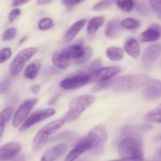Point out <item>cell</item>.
Masks as SVG:
<instances>
[{
  "label": "cell",
  "instance_id": "obj_1",
  "mask_svg": "<svg viewBox=\"0 0 161 161\" xmlns=\"http://www.w3.org/2000/svg\"><path fill=\"white\" fill-rule=\"evenodd\" d=\"M108 139V131L105 126L94 127L86 136L80 139L68 153L64 161H75L83 153L90 150H101Z\"/></svg>",
  "mask_w": 161,
  "mask_h": 161
},
{
  "label": "cell",
  "instance_id": "obj_2",
  "mask_svg": "<svg viewBox=\"0 0 161 161\" xmlns=\"http://www.w3.org/2000/svg\"><path fill=\"white\" fill-rule=\"evenodd\" d=\"M149 80L148 75L142 74L123 75L112 80L109 87L117 93L132 92L146 86Z\"/></svg>",
  "mask_w": 161,
  "mask_h": 161
},
{
  "label": "cell",
  "instance_id": "obj_3",
  "mask_svg": "<svg viewBox=\"0 0 161 161\" xmlns=\"http://www.w3.org/2000/svg\"><path fill=\"white\" fill-rule=\"evenodd\" d=\"M118 153L121 158L144 160L142 142L133 135L126 137L118 146Z\"/></svg>",
  "mask_w": 161,
  "mask_h": 161
},
{
  "label": "cell",
  "instance_id": "obj_4",
  "mask_svg": "<svg viewBox=\"0 0 161 161\" xmlns=\"http://www.w3.org/2000/svg\"><path fill=\"white\" fill-rule=\"evenodd\" d=\"M95 102V97L91 94L81 95L74 98L69 105V109L64 116L66 121H73L78 119L82 113Z\"/></svg>",
  "mask_w": 161,
  "mask_h": 161
},
{
  "label": "cell",
  "instance_id": "obj_5",
  "mask_svg": "<svg viewBox=\"0 0 161 161\" xmlns=\"http://www.w3.org/2000/svg\"><path fill=\"white\" fill-rule=\"evenodd\" d=\"M66 120L64 118L56 119L49 123L47 125L42 127L39 131L36 134L34 140H33V147L36 149H40L46 143L48 142L49 137L58 131L59 129L64 126Z\"/></svg>",
  "mask_w": 161,
  "mask_h": 161
},
{
  "label": "cell",
  "instance_id": "obj_6",
  "mask_svg": "<svg viewBox=\"0 0 161 161\" xmlns=\"http://www.w3.org/2000/svg\"><path fill=\"white\" fill-rule=\"evenodd\" d=\"M38 52L36 47H28L20 50L9 64V73L12 76H17L25 67V64Z\"/></svg>",
  "mask_w": 161,
  "mask_h": 161
},
{
  "label": "cell",
  "instance_id": "obj_7",
  "mask_svg": "<svg viewBox=\"0 0 161 161\" xmlns=\"http://www.w3.org/2000/svg\"><path fill=\"white\" fill-rule=\"evenodd\" d=\"M87 83H90L89 73L78 72L61 80L60 86L64 90H73L82 87Z\"/></svg>",
  "mask_w": 161,
  "mask_h": 161
},
{
  "label": "cell",
  "instance_id": "obj_8",
  "mask_svg": "<svg viewBox=\"0 0 161 161\" xmlns=\"http://www.w3.org/2000/svg\"><path fill=\"white\" fill-rule=\"evenodd\" d=\"M37 102V98H30L24 101L20 104V105L16 111L14 119H13V126L14 127L17 128L19 126L21 125V124H24V122L28 119L27 116H28L31 110L32 109L33 107L36 105Z\"/></svg>",
  "mask_w": 161,
  "mask_h": 161
},
{
  "label": "cell",
  "instance_id": "obj_9",
  "mask_svg": "<svg viewBox=\"0 0 161 161\" xmlns=\"http://www.w3.org/2000/svg\"><path fill=\"white\" fill-rule=\"evenodd\" d=\"M55 113H56V110L52 108H45V109H41L37 112H35L20 126V129H19V131H25L28 129H29L30 127L34 126L35 124H39V123L45 120L47 118L53 116L55 114Z\"/></svg>",
  "mask_w": 161,
  "mask_h": 161
},
{
  "label": "cell",
  "instance_id": "obj_10",
  "mask_svg": "<svg viewBox=\"0 0 161 161\" xmlns=\"http://www.w3.org/2000/svg\"><path fill=\"white\" fill-rule=\"evenodd\" d=\"M119 72H120V68L117 66L100 68L97 70L89 73L90 83H93V82L101 83V82L108 81Z\"/></svg>",
  "mask_w": 161,
  "mask_h": 161
},
{
  "label": "cell",
  "instance_id": "obj_11",
  "mask_svg": "<svg viewBox=\"0 0 161 161\" xmlns=\"http://www.w3.org/2000/svg\"><path fill=\"white\" fill-rule=\"evenodd\" d=\"M161 54V47L159 45L149 46L145 50L142 58L143 66L146 69H150Z\"/></svg>",
  "mask_w": 161,
  "mask_h": 161
},
{
  "label": "cell",
  "instance_id": "obj_12",
  "mask_svg": "<svg viewBox=\"0 0 161 161\" xmlns=\"http://www.w3.org/2000/svg\"><path fill=\"white\" fill-rule=\"evenodd\" d=\"M21 149L22 146L20 143H6L0 149V161H8L16 158Z\"/></svg>",
  "mask_w": 161,
  "mask_h": 161
},
{
  "label": "cell",
  "instance_id": "obj_13",
  "mask_svg": "<svg viewBox=\"0 0 161 161\" xmlns=\"http://www.w3.org/2000/svg\"><path fill=\"white\" fill-rule=\"evenodd\" d=\"M143 94L144 97L149 100H155L161 97V80L156 79L149 80Z\"/></svg>",
  "mask_w": 161,
  "mask_h": 161
},
{
  "label": "cell",
  "instance_id": "obj_14",
  "mask_svg": "<svg viewBox=\"0 0 161 161\" xmlns=\"http://www.w3.org/2000/svg\"><path fill=\"white\" fill-rule=\"evenodd\" d=\"M68 150V146L64 143H60L49 149L42 155L40 161H58Z\"/></svg>",
  "mask_w": 161,
  "mask_h": 161
},
{
  "label": "cell",
  "instance_id": "obj_15",
  "mask_svg": "<svg viewBox=\"0 0 161 161\" xmlns=\"http://www.w3.org/2000/svg\"><path fill=\"white\" fill-rule=\"evenodd\" d=\"M161 37V26L157 24H153L149 28L142 32L139 36L141 42H154L158 40Z\"/></svg>",
  "mask_w": 161,
  "mask_h": 161
},
{
  "label": "cell",
  "instance_id": "obj_16",
  "mask_svg": "<svg viewBox=\"0 0 161 161\" xmlns=\"http://www.w3.org/2000/svg\"><path fill=\"white\" fill-rule=\"evenodd\" d=\"M85 49L83 44L76 43L74 45H71L66 48L63 49L61 52V54L68 60L75 59L77 60L83 56L85 52Z\"/></svg>",
  "mask_w": 161,
  "mask_h": 161
},
{
  "label": "cell",
  "instance_id": "obj_17",
  "mask_svg": "<svg viewBox=\"0 0 161 161\" xmlns=\"http://www.w3.org/2000/svg\"><path fill=\"white\" fill-rule=\"evenodd\" d=\"M86 20L85 19H82V20H78V21L75 22L70 28L68 29V31H66L65 35L64 36V42H69L77 36L79 32H80V30L84 27V25H86Z\"/></svg>",
  "mask_w": 161,
  "mask_h": 161
},
{
  "label": "cell",
  "instance_id": "obj_18",
  "mask_svg": "<svg viewBox=\"0 0 161 161\" xmlns=\"http://www.w3.org/2000/svg\"><path fill=\"white\" fill-rule=\"evenodd\" d=\"M124 50L129 56L133 58H138L141 52L139 42L134 38H130L126 41L124 44Z\"/></svg>",
  "mask_w": 161,
  "mask_h": 161
},
{
  "label": "cell",
  "instance_id": "obj_19",
  "mask_svg": "<svg viewBox=\"0 0 161 161\" xmlns=\"http://www.w3.org/2000/svg\"><path fill=\"white\" fill-rule=\"evenodd\" d=\"M153 127L149 124H141V125H127L122 128L121 131L124 134H137L142 132L149 131Z\"/></svg>",
  "mask_w": 161,
  "mask_h": 161
},
{
  "label": "cell",
  "instance_id": "obj_20",
  "mask_svg": "<svg viewBox=\"0 0 161 161\" xmlns=\"http://www.w3.org/2000/svg\"><path fill=\"white\" fill-rule=\"evenodd\" d=\"M41 67V63L39 61H35L28 64L25 71V76L28 80H34L37 76L38 72Z\"/></svg>",
  "mask_w": 161,
  "mask_h": 161
},
{
  "label": "cell",
  "instance_id": "obj_21",
  "mask_svg": "<svg viewBox=\"0 0 161 161\" xmlns=\"http://www.w3.org/2000/svg\"><path fill=\"white\" fill-rule=\"evenodd\" d=\"M104 17H93L88 22L86 31L89 35H94L97 31V30L102 26L104 24Z\"/></svg>",
  "mask_w": 161,
  "mask_h": 161
},
{
  "label": "cell",
  "instance_id": "obj_22",
  "mask_svg": "<svg viewBox=\"0 0 161 161\" xmlns=\"http://www.w3.org/2000/svg\"><path fill=\"white\" fill-rule=\"evenodd\" d=\"M120 24L118 20H111L108 22L105 28V36L108 38H114L120 31Z\"/></svg>",
  "mask_w": 161,
  "mask_h": 161
},
{
  "label": "cell",
  "instance_id": "obj_23",
  "mask_svg": "<svg viewBox=\"0 0 161 161\" xmlns=\"http://www.w3.org/2000/svg\"><path fill=\"white\" fill-rule=\"evenodd\" d=\"M13 113H14V107H6L0 113V127H1V129H0V131H1L0 137L1 138L3 135L5 125L9 121V119H10Z\"/></svg>",
  "mask_w": 161,
  "mask_h": 161
},
{
  "label": "cell",
  "instance_id": "obj_24",
  "mask_svg": "<svg viewBox=\"0 0 161 161\" xmlns=\"http://www.w3.org/2000/svg\"><path fill=\"white\" fill-rule=\"evenodd\" d=\"M107 58L113 61H118L123 59L124 53L123 50L116 47H110L105 51Z\"/></svg>",
  "mask_w": 161,
  "mask_h": 161
},
{
  "label": "cell",
  "instance_id": "obj_25",
  "mask_svg": "<svg viewBox=\"0 0 161 161\" xmlns=\"http://www.w3.org/2000/svg\"><path fill=\"white\" fill-rule=\"evenodd\" d=\"M52 61L56 67L61 69H64L69 65V60L66 59L61 53V52H56L52 57Z\"/></svg>",
  "mask_w": 161,
  "mask_h": 161
},
{
  "label": "cell",
  "instance_id": "obj_26",
  "mask_svg": "<svg viewBox=\"0 0 161 161\" xmlns=\"http://www.w3.org/2000/svg\"><path fill=\"white\" fill-rule=\"evenodd\" d=\"M116 3L121 10L126 13H129L133 10L135 6L134 0H116Z\"/></svg>",
  "mask_w": 161,
  "mask_h": 161
},
{
  "label": "cell",
  "instance_id": "obj_27",
  "mask_svg": "<svg viewBox=\"0 0 161 161\" xmlns=\"http://www.w3.org/2000/svg\"><path fill=\"white\" fill-rule=\"evenodd\" d=\"M140 21L135 18H126L120 22V26L125 29H135L140 26Z\"/></svg>",
  "mask_w": 161,
  "mask_h": 161
},
{
  "label": "cell",
  "instance_id": "obj_28",
  "mask_svg": "<svg viewBox=\"0 0 161 161\" xmlns=\"http://www.w3.org/2000/svg\"><path fill=\"white\" fill-rule=\"evenodd\" d=\"M145 120L149 123H158L161 124V112L153 110L145 116Z\"/></svg>",
  "mask_w": 161,
  "mask_h": 161
},
{
  "label": "cell",
  "instance_id": "obj_29",
  "mask_svg": "<svg viewBox=\"0 0 161 161\" xmlns=\"http://www.w3.org/2000/svg\"><path fill=\"white\" fill-rule=\"evenodd\" d=\"M54 23H53V20L51 18H49V17H44L42 18L39 21V28L42 31H47V30L50 29L51 28H53Z\"/></svg>",
  "mask_w": 161,
  "mask_h": 161
},
{
  "label": "cell",
  "instance_id": "obj_30",
  "mask_svg": "<svg viewBox=\"0 0 161 161\" xmlns=\"http://www.w3.org/2000/svg\"><path fill=\"white\" fill-rule=\"evenodd\" d=\"M114 3L115 0H102V1L98 2L97 4L94 5L92 7V9L94 11L103 10V9L110 7Z\"/></svg>",
  "mask_w": 161,
  "mask_h": 161
},
{
  "label": "cell",
  "instance_id": "obj_31",
  "mask_svg": "<svg viewBox=\"0 0 161 161\" xmlns=\"http://www.w3.org/2000/svg\"><path fill=\"white\" fill-rule=\"evenodd\" d=\"M93 53V50L91 47H88L85 49V52L83 54V56L81 58H80L79 59L75 60V64H82L86 63V61H89L90 58H91Z\"/></svg>",
  "mask_w": 161,
  "mask_h": 161
},
{
  "label": "cell",
  "instance_id": "obj_32",
  "mask_svg": "<svg viewBox=\"0 0 161 161\" xmlns=\"http://www.w3.org/2000/svg\"><path fill=\"white\" fill-rule=\"evenodd\" d=\"M17 36V29L15 28H9L3 33V41H10L14 39Z\"/></svg>",
  "mask_w": 161,
  "mask_h": 161
},
{
  "label": "cell",
  "instance_id": "obj_33",
  "mask_svg": "<svg viewBox=\"0 0 161 161\" xmlns=\"http://www.w3.org/2000/svg\"><path fill=\"white\" fill-rule=\"evenodd\" d=\"M11 54H12V51H11L10 48L6 47V48L2 49L1 52H0V63L3 64L6 60L9 59L11 57Z\"/></svg>",
  "mask_w": 161,
  "mask_h": 161
},
{
  "label": "cell",
  "instance_id": "obj_34",
  "mask_svg": "<svg viewBox=\"0 0 161 161\" xmlns=\"http://www.w3.org/2000/svg\"><path fill=\"white\" fill-rule=\"evenodd\" d=\"M149 4L159 17H161V0H149Z\"/></svg>",
  "mask_w": 161,
  "mask_h": 161
},
{
  "label": "cell",
  "instance_id": "obj_35",
  "mask_svg": "<svg viewBox=\"0 0 161 161\" xmlns=\"http://www.w3.org/2000/svg\"><path fill=\"white\" fill-rule=\"evenodd\" d=\"M20 15V9L18 8L12 9L8 15V20L9 22H14Z\"/></svg>",
  "mask_w": 161,
  "mask_h": 161
},
{
  "label": "cell",
  "instance_id": "obj_36",
  "mask_svg": "<svg viewBox=\"0 0 161 161\" xmlns=\"http://www.w3.org/2000/svg\"><path fill=\"white\" fill-rule=\"evenodd\" d=\"M10 80L9 79H5V80H2L1 85H0V92H1V94H3L5 92H6L10 87Z\"/></svg>",
  "mask_w": 161,
  "mask_h": 161
},
{
  "label": "cell",
  "instance_id": "obj_37",
  "mask_svg": "<svg viewBox=\"0 0 161 161\" xmlns=\"http://www.w3.org/2000/svg\"><path fill=\"white\" fill-rule=\"evenodd\" d=\"M101 66H102V61H101V60H95V61H93V62L91 63V65L87 68V71L89 72V73H91V72H94V71L100 69Z\"/></svg>",
  "mask_w": 161,
  "mask_h": 161
},
{
  "label": "cell",
  "instance_id": "obj_38",
  "mask_svg": "<svg viewBox=\"0 0 161 161\" xmlns=\"http://www.w3.org/2000/svg\"><path fill=\"white\" fill-rule=\"evenodd\" d=\"M84 1L85 0H61V3L65 6L72 7V6H76V5L80 4V3H83Z\"/></svg>",
  "mask_w": 161,
  "mask_h": 161
},
{
  "label": "cell",
  "instance_id": "obj_39",
  "mask_svg": "<svg viewBox=\"0 0 161 161\" xmlns=\"http://www.w3.org/2000/svg\"><path fill=\"white\" fill-rule=\"evenodd\" d=\"M30 0H13L12 6L14 7H17V6H20L22 5H25L28 3Z\"/></svg>",
  "mask_w": 161,
  "mask_h": 161
},
{
  "label": "cell",
  "instance_id": "obj_40",
  "mask_svg": "<svg viewBox=\"0 0 161 161\" xmlns=\"http://www.w3.org/2000/svg\"><path fill=\"white\" fill-rule=\"evenodd\" d=\"M39 90H40V86L39 85H35L31 87V92L33 94H38L39 92Z\"/></svg>",
  "mask_w": 161,
  "mask_h": 161
},
{
  "label": "cell",
  "instance_id": "obj_41",
  "mask_svg": "<svg viewBox=\"0 0 161 161\" xmlns=\"http://www.w3.org/2000/svg\"><path fill=\"white\" fill-rule=\"evenodd\" d=\"M53 0H37V4L40 5V6H42V5L48 4V3H51Z\"/></svg>",
  "mask_w": 161,
  "mask_h": 161
},
{
  "label": "cell",
  "instance_id": "obj_42",
  "mask_svg": "<svg viewBox=\"0 0 161 161\" xmlns=\"http://www.w3.org/2000/svg\"><path fill=\"white\" fill-rule=\"evenodd\" d=\"M12 161H26V159H25V156L20 155V156H18V157H17L16 158H14Z\"/></svg>",
  "mask_w": 161,
  "mask_h": 161
},
{
  "label": "cell",
  "instance_id": "obj_43",
  "mask_svg": "<svg viewBox=\"0 0 161 161\" xmlns=\"http://www.w3.org/2000/svg\"><path fill=\"white\" fill-rule=\"evenodd\" d=\"M109 161H144V160H133V159H124L121 158L119 160H113Z\"/></svg>",
  "mask_w": 161,
  "mask_h": 161
},
{
  "label": "cell",
  "instance_id": "obj_44",
  "mask_svg": "<svg viewBox=\"0 0 161 161\" xmlns=\"http://www.w3.org/2000/svg\"><path fill=\"white\" fill-rule=\"evenodd\" d=\"M155 110H157V111H159V112H161V104L160 105H159L158 107H157V108H156Z\"/></svg>",
  "mask_w": 161,
  "mask_h": 161
}]
</instances>
